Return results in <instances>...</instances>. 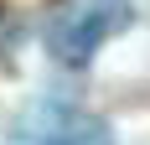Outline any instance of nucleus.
<instances>
[{"label": "nucleus", "instance_id": "nucleus-2", "mask_svg": "<svg viewBox=\"0 0 150 145\" xmlns=\"http://www.w3.org/2000/svg\"><path fill=\"white\" fill-rule=\"evenodd\" d=\"M5 145H114V130L93 114L52 109L47 119H21Z\"/></svg>", "mask_w": 150, "mask_h": 145}, {"label": "nucleus", "instance_id": "nucleus-1", "mask_svg": "<svg viewBox=\"0 0 150 145\" xmlns=\"http://www.w3.org/2000/svg\"><path fill=\"white\" fill-rule=\"evenodd\" d=\"M124 21H129V11H124L119 0H98V5H88V11H78L73 21H62V26L52 31V52H57V62L83 68V62L104 47V36L119 31Z\"/></svg>", "mask_w": 150, "mask_h": 145}]
</instances>
